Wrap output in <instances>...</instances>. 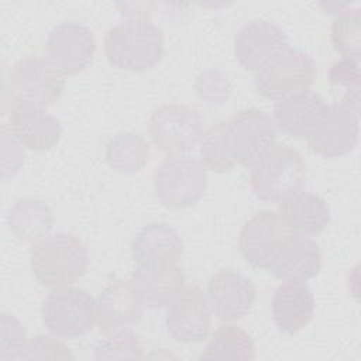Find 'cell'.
Returning <instances> with one entry per match:
<instances>
[{"instance_id":"22","label":"cell","mask_w":361,"mask_h":361,"mask_svg":"<svg viewBox=\"0 0 361 361\" xmlns=\"http://www.w3.org/2000/svg\"><path fill=\"white\" fill-rule=\"evenodd\" d=\"M278 214L298 235H316L330 223L331 213L327 202L310 192H299L279 203Z\"/></svg>"},{"instance_id":"3","label":"cell","mask_w":361,"mask_h":361,"mask_svg":"<svg viewBox=\"0 0 361 361\" xmlns=\"http://www.w3.org/2000/svg\"><path fill=\"white\" fill-rule=\"evenodd\" d=\"M30 259L34 276L49 289L73 285L89 265L86 245L79 237L65 231L48 234L35 243Z\"/></svg>"},{"instance_id":"9","label":"cell","mask_w":361,"mask_h":361,"mask_svg":"<svg viewBox=\"0 0 361 361\" xmlns=\"http://www.w3.org/2000/svg\"><path fill=\"white\" fill-rule=\"evenodd\" d=\"M11 89L16 100H24L41 107L55 104L65 90V75L45 56H25L10 71Z\"/></svg>"},{"instance_id":"14","label":"cell","mask_w":361,"mask_h":361,"mask_svg":"<svg viewBox=\"0 0 361 361\" xmlns=\"http://www.w3.org/2000/svg\"><path fill=\"white\" fill-rule=\"evenodd\" d=\"M288 48L285 31L267 20L244 24L234 37V56L247 71H259Z\"/></svg>"},{"instance_id":"10","label":"cell","mask_w":361,"mask_h":361,"mask_svg":"<svg viewBox=\"0 0 361 361\" xmlns=\"http://www.w3.org/2000/svg\"><path fill=\"white\" fill-rule=\"evenodd\" d=\"M226 140L235 164L248 166L275 142L274 120L258 109H245L224 121Z\"/></svg>"},{"instance_id":"5","label":"cell","mask_w":361,"mask_h":361,"mask_svg":"<svg viewBox=\"0 0 361 361\" xmlns=\"http://www.w3.org/2000/svg\"><path fill=\"white\" fill-rule=\"evenodd\" d=\"M295 235L278 212L262 210L244 223L238 248L250 265L269 272L290 247Z\"/></svg>"},{"instance_id":"17","label":"cell","mask_w":361,"mask_h":361,"mask_svg":"<svg viewBox=\"0 0 361 361\" xmlns=\"http://www.w3.org/2000/svg\"><path fill=\"white\" fill-rule=\"evenodd\" d=\"M182 254V238L166 223H149L144 226L131 244V258L138 268L178 267Z\"/></svg>"},{"instance_id":"31","label":"cell","mask_w":361,"mask_h":361,"mask_svg":"<svg viewBox=\"0 0 361 361\" xmlns=\"http://www.w3.org/2000/svg\"><path fill=\"white\" fill-rule=\"evenodd\" d=\"M195 89L203 100L212 104L224 103L231 93V86L227 76L217 69L202 72L196 78Z\"/></svg>"},{"instance_id":"25","label":"cell","mask_w":361,"mask_h":361,"mask_svg":"<svg viewBox=\"0 0 361 361\" xmlns=\"http://www.w3.org/2000/svg\"><path fill=\"white\" fill-rule=\"evenodd\" d=\"M255 358L251 336L234 324H223L213 334L199 360L206 361H250Z\"/></svg>"},{"instance_id":"24","label":"cell","mask_w":361,"mask_h":361,"mask_svg":"<svg viewBox=\"0 0 361 361\" xmlns=\"http://www.w3.org/2000/svg\"><path fill=\"white\" fill-rule=\"evenodd\" d=\"M7 221L20 241L34 244L49 234L54 226V213L45 202L24 197L13 204Z\"/></svg>"},{"instance_id":"8","label":"cell","mask_w":361,"mask_h":361,"mask_svg":"<svg viewBox=\"0 0 361 361\" xmlns=\"http://www.w3.org/2000/svg\"><path fill=\"white\" fill-rule=\"evenodd\" d=\"M148 131L152 142L165 154L186 155L200 145L203 118L190 106L168 103L152 113Z\"/></svg>"},{"instance_id":"19","label":"cell","mask_w":361,"mask_h":361,"mask_svg":"<svg viewBox=\"0 0 361 361\" xmlns=\"http://www.w3.org/2000/svg\"><path fill=\"white\" fill-rule=\"evenodd\" d=\"M272 317L279 331L296 334L314 314V296L305 282L282 281L272 298Z\"/></svg>"},{"instance_id":"12","label":"cell","mask_w":361,"mask_h":361,"mask_svg":"<svg viewBox=\"0 0 361 361\" xmlns=\"http://www.w3.org/2000/svg\"><path fill=\"white\" fill-rule=\"evenodd\" d=\"M165 324L175 341L189 344L207 338L212 327V310L200 286L189 285L182 289L168 306Z\"/></svg>"},{"instance_id":"32","label":"cell","mask_w":361,"mask_h":361,"mask_svg":"<svg viewBox=\"0 0 361 361\" xmlns=\"http://www.w3.org/2000/svg\"><path fill=\"white\" fill-rule=\"evenodd\" d=\"M48 358H56V360H66L73 358L69 348L55 336H45L38 334L34 336L30 341H27V345L23 351L21 360H48Z\"/></svg>"},{"instance_id":"23","label":"cell","mask_w":361,"mask_h":361,"mask_svg":"<svg viewBox=\"0 0 361 361\" xmlns=\"http://www.w3.org/2000/svg\"><path fill=\"white\" fill-rule=\"evenodd\" d=\"M322 269V251L316 241L305 235H295L278 264L269 274L281 281L306 282L314 278Z\"/></svg>"},{"instance_id":"6","label":"cell","mask_w":361,"mask_h":361,"mask_svg":"<svg viewBox=\"0 0 361 361\" xmlns=\"http://www.w3.org/2000/svg\"><path fill=\"white\" fill-rule=\"evenodd\" d=\"M47 330L58 338H76L87 334L97 323L96 299L75 286L54 288L41 306Z\"/></svg>"},{"instance_id":"28","label":"cell","mask_w":361,"mask_h":361,"mask_svg":"<svg viewBox=\"0 0 361 361\" xmlns=\"http://www.w3.org/2000/svg\"><path fill=\"white\" fill-rule=\"evenodd\" d=\"M200 157L206 168L219 173L227 172L235 165L227 145L224 121L212 126L203 133L200 141Z\"/></svg>"},{"instance_id":"7","label":"cell","mask_w":361,"mask_h":361,"mask_svg":"<svg viewBox=\"0 0 361 361\" xmlns=\"http://www.w3.org/2000/svg\"><path fill=\"white\" fill-rule=\"evenodd\" d=\"M316 75V62L307 52L288 48L255 72L254 85L261 96L276 102L309 90Z\"/></svg>"},{"instance_id":"33","label":"cell","mask_w":361,"mask_h":361,"mask_svg":"<svg viewBox=\"0 0 361 361\" xmlns=\"http://www.w3.org/2000/svg\"><path fill=\"white\" fill-rule=\"evenodd\" d=\"M327 76L329 82L333 86L344 87L345 90L360 87V62L348 58H341L330 66Z\"/></svg>"},{"instance_id":"11","label":"cell","mask_w":361,"mask_h":361,"mask_svg":"<svg viewBox=\"0 0 361 361\" xmlns=\"http://www.w3.org/2000/svg\"><path fill=\"white\" fill-rule=\"evenodd\" d=\"M358 135L360 114L336 103L327 107L306 142L310 151L323 158H338L357 147Z\"/></svg>"},{"instance_id":"1","label":"cell","mask_w":361,"mask_h":361,"mask_svg":"<svg viewBox=\"0 0 361 361\" xmlns=\"http://www.w3.org/2000/svg\"><path fill=\"white\" fill-rule=\"evenodd\" d=\"M164 32L148 17H130L110 27L103 45L109 62L117 69L144 72L164 55Z\"/></svg>"},{"instance_id":"21","label":"cell","mask_w":361,"mask_h":361,"mask_svg":"<svg viewBox=\"0 0 361 361\" xmlns=\"http://www.w3.org/2000/svg\"><path fill=\"white\" fill-rule=\"evenodd\" d=\"M130 282L144 307H168L185 288V274L178 267L138 268L133 271Z\"/></svg>"},{"instance_id":"4","label":"cell","mask_w":361,"mask_h":361,"mask_svg":"<svg viewBox=\"0 0 361 361\" xmlns=\"http://www.w3.org/2000/svg\"><path fill=\"white\" fill-rule=\"evenodd\" d=\"M207 186V168L190 155H168L154 172V190L169 209H188L196 204Z\"/></svg>"},{"instance_id":"13","label":"cell","mask_w":361,"mask_h":361,"mask_svg":"<svg viewBox=\"0 0 361 361\" xmlns=\"http://www.w3.org/2000/svg\"><path fill=\"white\" fill-rule=\"evenodd\" d=\"M48 58L65 76L83 72L93 61L96 39L89 27L65 21L55 25L47 38Z\"/></svg>"},{"instance_id":"27","label":"cell","mask_w":361,"mask_h":361,"mask_svg":"<svg viewBox=\"0 0 361 361\" xmlns=\"http://www.w3.org/2000/svg\"><path fill=\"white\" fill-rule=\"evenodd\" d=\"M331 42L343 56L360 62L361 56V10L350 6L331 23Z\"/></svg>"},{"instance_id":"16","label":"cell","mask_w":361,"mask_h":361,"mask_svg":"<svg viewBox=\"0 0 361 361\" xmlns=\"http://www.w3.org/2000/svg\"><path fill=\"white\" fill-rule=\"evenodd\" d=\"M13 137L25 148L47 151L55 147L62 135L61 121L45 107L14 100L8 116Z\"/></svg>"},{"instance_id":"18","label":"cell","mask_w":361,"mask_h":361,"mask_svg":"<svg viewBox=\"0 0 361 361\" xmlns=\"http://www.w3.org/2000/svg\"><path fill=\"white\" fill-rule=\"evenodd\" d=\"M144 305L130 281L107 283L96 299L97 326L104 334L130 329L142 317Z\"/></svg>"},{"instance_id":"29","label":"cell","mask_w":361,"mask_h":361,"mask_svg":"<svg viewBox=\"0 0 361 361\" xmlns=\"http://www.w3.org/2000/svg\"><path fill=\"white\" fill-rule=\"evenodd\" d=\"M96 360H141L144 358V348L140 337L128 329L106 334L94 348Z\"/></svg>"},{"instance_id":"30","label":"cell","mask_w":361,"mask_h":361,"mask_svg":"<svg viewBox=\"0 0 361 361\" xmlns=\"http://www.w3.org/2000/svg\"><path fill=\"white\" fill-rule=\"evenodd\" d=\"M27 345L25 330L18 319L13 314H1V343H0V360H21L23 351Z\"/></svg>"},{"instance_id":"20","label":"cell","mask_w":361,"mask_h":361,"mask_svg":"<svg viewBox=\"0 0 361 361\" xmlns=\"http://www.w3.org/2000/svg\"><path fill=\"white\" fill-rule=\"evenodd\" d=\"M329 104L313 90H303L276 100L274 104V123L295 138H306L319 123Z\"/></svg>"},{"instance_id":"2","label":"cell","mask_w":361,"mask_h":361,"mask_svg":"<svg viewBox=\"0 0 361 361\" xmlns=\"http://www.w3.org/2000/svg\"><path fill=\"white\" fill-rule=\"evenodd\" d=\"M305 182L302 155L283 144L274 142L250 165L251 190L262 202L281 203L302 192Z\"/></svg>"},{"instance_id":"15","label":"cell","mask_w":361,"mask_h":361,"mask_svg":"<svg viewBox=\"0 0 361 361\" xmlns=\"http://www.w3.org/2000/svg\"><path fill=\"white\" fill-rule=\"evenodd\" d=\"M257 299L252 281L235 269H221L207 282V302L212 313L224 323L244 317Z\"/></svg>"},{"instance_id":"26","label":"cell","mask_w":361,"mask_h":361,"mask_svg":"<svg viewBox=\"0 0 361 361\" xmlns=\"http://www.w3.org/2000/svg\"><path fill=\"white\" fill-rule=\"evenodd\" d=\"M149 159V144L137 133H118L107 144V165L120 173L140 172Z\"/></svg>"}]
</instances>
